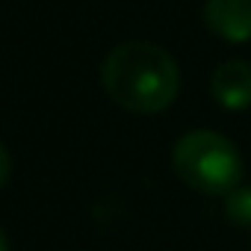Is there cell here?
<instances>
[{
    "label": "cell",
    "instance_id": "cell-2",
    "mask_svg": "<svg viewBox=\"0 0 251 251\" xmlns=\"http://www.w3.org/2000/svg\"><path fill=\"white\" fill-rule=\"evenodd\" d=\"M175 175L201 195H230L242 186L239 148L216 130H189L172 151Z\"/></svg>",
    "mask_w": 251,
    "mask_h": 251
},
{
    "label": "cell",
    "instance_id": "cell-3",
    "mask_svg": "<svg viewBox=\"0 0 251 251\" xmlns=\"http://www.w3.org/2000/svg\"><path fill=\"white\" fill-rule=\"evenodd\" d=\"M210 92L219 106L239 112L251 106V62L245 59H225L213 77H210Z\"/></svg>",
    "mask_w": 251,
    "mask_h": 251
},
{
    "label": "cell",
    "instance_id": "cell-6",
    "mask_svg": "<svg viewBox=\"0 0 251 251\" xmlns=\"http://www.w3.org/2000/svg\"><path fill=\"white\" fill-rule=\"evenodd\" d=\"M9 172H12V160H9V151L0 145V186L9 180Z\"/></svg>",
    "mask_w": 251,
    "mask_h": 251
},
{
    "label": "cell",
    "instance_id": "cell-5",
    "mask_svg": "<svg viewBox=\"0 0 251 251\" xmlns=\"http://www.w3.org/2000/svg\"><path fill=\"white\" fill-rule=\"evenodd\" d=\"M225 216L236 227H251V186H236L225 195Z\"/></svg>",
    "mask_w": 251,
    "mask_h": 251
},
{
    "label": "cell",
    "instance_id": "cell-1",
    "mask_svg": "<svg viewBox=\"0 0 251 251\" xmlns=\"http://www.w3.org/2000/svg\"><path fill=\"white\" fill-rule=\"evenodd\" d=\"M103 92L127 112H163L180 89L175 56L154 42H121L100 65Z\"/></svg>",
    "mask_w": 251,
    "mask_h": 251
},
{
    "label": "cell",
    "instance_id": "cell-4",
    "mask_svg": "<svg viewBox=\"0 0 251 251\" xmlns=\"http://www.w3.org/2000/svg\"><path fill=\"white\" fill-rule=\"evenodd\" d=\"M204 24L225 42H248L251 39V0H207Z\"/></svg>",
    "mask_w": 251,
    "mask_h": 251
},
{
    "label": "cell",
    "instance_id": "cell-7",
    "mask_svg": "<svg viewBox=\"0 0 251 251\" xmlns=\"http://www.w3.org/2000/svg\"><path fill=\"white\" fill-rule=\"evenodd\" d=\"M0 251H9V239H6V233H3V227H0Z\"/></svg>",
    "mask_w": 251,
    "mask_h": 251
}]
</instances>
